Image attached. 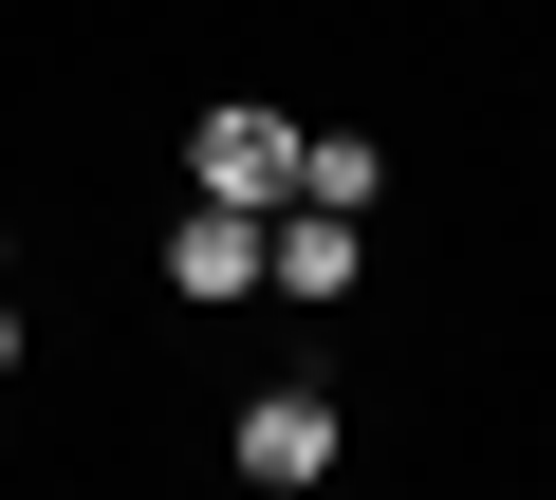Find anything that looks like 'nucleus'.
<instances>
[{
    "label": "nucleus",
    "mask_w": 556,
    "mask_h": 500,
    "mask_svg": "<svg viewBox=\"0 0 556 500\" xmlns=\"http://www.w3.org/2000/svg\"><path fill=\"white\" fill-rule=\"evenodd\" d=\"M186 167H204V204H298V112H260V93H241V112H204Z\"/></svg>",
    "instance_id": "f257e3e1"
},
{
    "label": "nucleus",
    "mask_w": 556,
    "mask_h": 500,
    "mask_svg": "<svg viewBox=\"0 0 556 500\" xmlns=\"http://www.w3.org/2000/svg\"><path fill=\"white\" fill-rule=\"evenodd\" d=\"M260 297H353V204H260Z\"/></svg>",
    "instance_id": "f03ea898"
},
{
    "label": "nucleus",
    "mask_w": 556,
    "mask_h": 500,
    "mask_svg": "<svg viewBox=\"0 0 556 500\" xmlns=\"http://www.w3.org/2000/svg\"><path fill=\"white\" fill-rule=\"evenodd\" d=\"M241 482H278V500L334 482V389H260V408H241Z\"/></svg>",
    "instance_id": "7ed1b4c3"
},
{
    "label": "nucleus",
    "mask_w": 556,
    "mask_h": 500,
    "mask_svg": "<svg viewBox=\"0 0 556 500\" xmlns=\"http://www.w3.org/2000/svg\"><path fill=\"white\" fill-rule=\"evenodd\" d=\"M167 297H260V204H204V185H186V222H167Z\"/></svg>",
    "instance_id": "20e7f679"
},
{
    "label": "nucleus",
    "mask_w": 556,
    "mask_h": 500,
    "mask_svg": "<svg viewBox=\"0 0 556 500\" xmlns=\"http://www.w3.org/2000/svg\"><path fill=\"white\" fill-rule=\"evenodd\" d=\"M298 204H353V222H371V149H353V130H298Z\"/></svg>",
    "instance_id": "39448f33"
},
{
    "label": "nucleus",
    "mask_w": 556,
    "mask_h": 500,
    "mask_svg": "<svg viewBox=\"0 0 556 500\" xmlns=\"http://www.w3.org/2000/svg\"><path fill=\"white\" fill-rule=\"evenodd\" d=\"M0 371H20V297H0Z\"/></svg>",
    "instance_id": "423d86ee"
}]
</instances>
